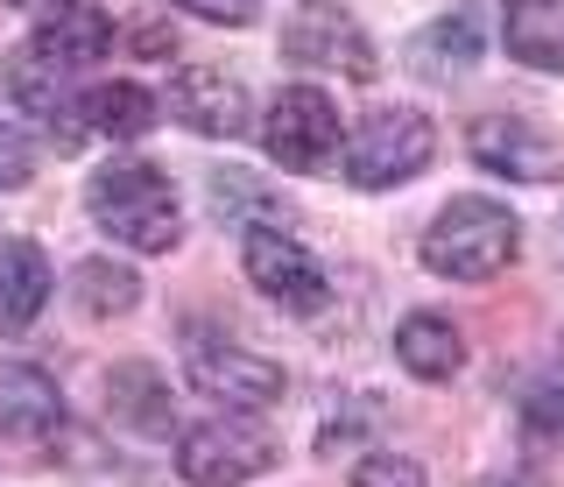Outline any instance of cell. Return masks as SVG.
<instances>
[{"instance_id": "obj_1", "label": "cell", "mask_w": 564, "mask_h": 487, "mask_svg": "<svg viewBox=\"0 0 564 487\" xmlns=\"http://www.w3.org/2000/svg\"><path fill=\"white\" fill-rule=\"evenodd\" d=\"M522 255V219L501 198H452L423 234V269L445 283H494Z\"/></svg>"}, {"instance_id": "obj_2", "label": "cell", "mask_w": 564, "mask_h": 487, "mask_svg": "<svg viewBox=\"0 0 564 487\" xmlns=\"http://www.w3.org/2000/svg\"><path fill=\"white\" fill-rule=\"evenodd\" d=\"M85 205H93V219L120 240V248H134V255H170L176 240H184L170 177L155 163H141V155H128V163H106L99 177L85 184Z\"/></svg>"}, {"instance_id": "obj_3", "label": "cell", "mask_w": 564, "mask_h": 487, "mask_svg": "<svg viewBox=\"0 0 564 487\" xmlns=\"http://www.w3.org/2000/svg\"><path fill=\"white\" fill-rule=\"evenodd\" d=\"M437 155V128L410 107H381L367 113L360 128L339 142V163H346V184L360 191H388V184H410L423 163Z\"/></svg>"}, {"instance_id": "obj_4", "label": "cell", "mask_w": 564, "mask_h": 487, "mask_svg": "<svg viewBox=\"0 0 564 487\" xmlns=\"http://www.w3.org/2000/svg\"><path fill=\"white\" fill-rule=\"evenodd\" d=\"M269 466H275V439L247 410H219L176 439V474L191 487H240V480H261Z\"/></svg>"}, {"instance_id": "obj_5", "label": "cell", "mask_w": 564, "mask_h": 487, "mask_svg": "<svg viewBox=\"0 0 564 487\" xmlns=\"http://www.w3.org/2000/svg\"><path fill=\"white\" fill-rule=\"evenodd\" d=\"M339 107H332L317 85H290V93L269 107L261 120V149L275 155L282 170H296V177H317V170L339 163Z\"/></svg>"}, {"instance_id": "obj_6", "label": "cell", "mask_w": 564, "mask_h": 487, "mask_svg": "<svg viewBox=\"0 0 564 487\" xmlns=\"http://www.w3.org/2000/svg\"><path fill=\"white\" fill-rule=\"evenodd\" d=\"M240 269H247V283H254L261 297L282 304V311H296V318H311V311L332 304V275H325V262H317L304 240L275 234V226H269V234H247Z\"/></svg>"}, {"instance_id": "obj_7", "label": "cell", "mask_w": 564, "mask_h": 487, "mask_svg": "<svg viewBox=\"0 0 564 487\" xmlns=\"http://www.w3.org/2000/svg\"><path fill=\"white\" fill-rule=\"evenodd\" d=\"M184 375L205 403H226V410H269L282 403V368L261 354H247L234 339H191L184 346Z\"/></svg>"}, {"instance_id": "obj_8", "label": "cell", "mask_w": 564, "mask_h": 487, "mask_svg": "<svg viewBox=\"0 0 564 487\" xmlns=\"http://www.w3.org/2000/svg\"><path fill=\"white\" fill-rule=\"evenodd\" d=\"M282 57L290 64H317V72H346V78H375V43L360 36V22H352L346 8H332V0H304V8L282 22Z\"/></svg>"}, {"instance_id": "obj_9", "label": "cell", "mask_w": 564, "mask_h": 487, "mask_svg": "<svg viewBox=\"0 0 564 487\" xmlns=\"http://www.w3.org/2000/svg\"><path fill=\"white\" fill-rule=\"evenodd\" d=\"M466 149H473L480 170H494V177H522V184L564 177V142L543 134L536 120H473Z\"/></svg>"}, {"instance_id": "obj_10", "label": "cell", "mask_w": 564, "mask_h": 487, "mask_svg": "<svg viewBox=\"0 0 564 487\" xmlns=\"http://www.w3.org/2000/svg\"><path fill=\"white\" fill-rule=\"evenodd\" d=\"M170 113L184 120L191 134H247V120H254V107H247V85L234 72H219V64H184V72L170 78Z\"/></svg>"}, {"instance_id": "obj_11", "label": "cell", "mask_w": 564, "mask_h": 487, "mask_svg": "<svg viewBox=\"0 0 564 487\" xmlns=\"http://www.w3.org/2000/svg\"><path fill=\"white\" fill-rule=\"evenodd\" d=\"M106 50H113V22L85 0H64V8L43 14L29 57H43L50 72H85V64H106Z\"/></svg>"}, {"instance_id": "obj_12", "label": "cell", "mask_w": 564, "mask_h": 487, "mask_svg": "<svg viewBox=\"0 0 564 487\" xmlns=\"http://www.w3.org/2000/svg\"><path fill=\"white\" fill-rule=\"evenodd\" d=\"M205 205H212V219H226L234 234H269V226L282 234V226L296 219V205L282 198L269 177H254V170H234V163L205 177Z\"/></svg>"}, {"instance_id": "obj_13", "label": "cell", "mask_w": 564, "mask_h": 487, "mask_svg": "<svg viewBox=\"0 0 564 487\" xmlns=\"http://www.w3.org/2000/svg\"><path fill=\"white\" fill-rule=\"evenodd\" d=\"M0 431L22 445H50L64 431V396L43 368H22V360L0 368Z\"/></svg>"}, {"instance_id": "obj_14", "label": "cell", "mask_w": 564, "mask_h": 487, "mask_svg": "<svg viewBox=\"0 0 564 487\" xmlns=\"http://www.w3.org/2000/svg\"><path fill=\"white\" fill-rule=\"evenodd\" d=\"M50 290H57V275H50L43 248L35 240H8L0 248V333H22V325L43 318Z\"/></svg>"}, {"instance_id": "obj_15", "label": "cell", "mask_w": 564, "mask_h": 487, "mask_svg": "<svg viewBox=\"0 0 564 487\" xmlns=\"http://www.w3.org/2000/svg\"><path fill=\"white\" fill-rule=\"evenodd\" d=\"M501 43L529 72H564V0H508Z\"/></svg>"}, {"instance_id": "obj_16", "label": "cell", "mask_w": 564, "mask_h": 487, "mask_svg": "<svg viewBox=\"0 0 564 487\" xmlns=\"http://www.w3.org/2000/svg\"><path fill=\"white\" fill-rule=\"evenodd\" d=\"M395 360L416 381H452L466 368V339H458V325L437 318V311H410V318L395 325Z\"/></svg>"}, {"instance_id": "obj_17", "label": "cell", "mask_w": 564, "mask_h": 487, "mask_svg": "<svg viewBox=\"0 0 564 487\" xmlns=\"http://www.w3.org/2000/svg\"><path fill=\"white\" fill-rule=\"evenodd\" d=\"M410 72H423V78H452V72H473L480 64V22L473 14H437L431 29H416L410 36Z\"/></svg>"}, {"instance_id": "obj_18", "label": "cell", "mask_w": 564, "mask_h": 487, "mask_svg": "<svg viewBox=\"0 0 564 487\" xmlns=\"http://www.w3.org/2000/svg\"><path fill=\"white\" fill-rule=\"evenodd\" d=\"M70 297H78L85 318H128V311L141 304V275L106 262V255H93V262L70 269Z\"/></svg>"}, {"instance_id": "obj_19", "label": "cell", "mask_w": 564, "mask_h": 487, "mask_svg": "<svg viewBox=\"0 0 564 487\" xmlns=\"http://www.w3.org/2000/svg\"><path fill=\"white\" fill-rule=\"evenodd\" d=\"M85 128L106 134V142H141L155 128V93H141V85H99L85 99Z\"/></svg>"}, {"instance_id": "obj_20", "label": "cell", "mask_w": 564, "mask_h": 487, "mask_svg": "<svg viewBox=\"0 0 564 487\" xmlns=\"http://www.w3.org/2000/svg\"><path fill=\"white\" fill-rule=\"evenodd\" d=\"M106 396H113V416L134 431H170V381L155 368H141V360H128V368H113V381H106Z\"/></svg>"}, {"instance_id": "obj_21", "label": "cell", "mask_w": 564, "mask_h": 487, "mask_svg": "<svg viewBox=\"0 0 564 487\" xmlns=\"http://www.w3.org/2000/svg\"><path fill=\"white\" fill-rule=\"evenodd\" d=\"M352 487H431V480H423V466L402 459V452H367V459L352 466Z\"/></svg>"}, {"instance_id": "obj_22", "label": "cell", "mask_w": 564, "mask_h": 487, "mask_svg": "<svg viewBox=\"0 0 564 487\" xmlns=\"http://www.w3.org/2000/svg\"><path fill=\"white\" fill-rule=\"evenodd\" d=\"M522 424H529V439H536V445L564 452V381H551V389H536V396H529Z\"/></svg>"}, {"instance_id": "obj_23", "label": "cell", "mask_w": 564, "mask_h": 487, "mask_svg": "<svg viewBox=\"0 0 564 487\" xmlns=\"http://www.w3.org/2000/svg\"><path fill=\"white\" fill-rule=\"evenodd\" d=\"M346 403H352V410H332V416H325V431H317V452H339L352 431L381 424V403H375V396H346Z\"/></svg>"}, {"instance_id": "obj_24", "label": "cell", "mask_w": 564, "mask_h": 487, "mask_svg": "<svg viewBox=\"0 0 564 487\" xmlns=\"http://www.w3.org/2000/svg\"><path fill=\"white\" fill-rule=\"evenodd\" d=\"M29 177H35V149H29V134L0 120V191H22Z\"/></svg>"}, {"instance_id": "obj_25", "label": "cell", "mask_w": 564, "mask_h": 487, "mask_svg": "<svg viewBox=\"0 0 564 487\" xmlns=\"http://www.w3.org/2000/svg\"><path fill=\"white\" fill-rule=\"evenodd\" d=\"M176 8L205 14V22H226V29H247V22H254V8H261V0H176Z\"/></svg>"}, {"instance_id": "obj_26", "label": "cell", "mask_w": 564, "mask_h": 487, "mask_svg": "<svg viewBox=\"0 0 564 487\" xmlns=\"http://www.w3.org/2000/svg\"><path fill=\"white\" fill-rule=\"evenodd\" d=\"M134 50H141V57H170V50H176V29L170 22H141L134 29Z\"/></svg>"}, {"instance_id": "obj_27", "label": "cell", "mask_w": 564, "mask_h": 487, "mask_svg": "<svg viewBox=\"0 0 564 487\" xmlns=\"http://www.w3.org/2000/svg\"><path fill=\"white\" fill-rule=\"evenodd\" d=\"M8 8H29V14H50V8H64V0H8Z\"/></svg>"}]
</instances>
